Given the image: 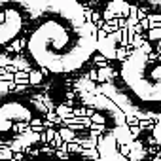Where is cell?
Segmentation results:
<instances>
[{
  "instance_id": "cell-1",
  "label": "cell",
  "mask_w": 161,
  "mask_h": 161,
  "mask_svg": "<svg viewBox=\"0 0 161 161\" xmlns=\"http://www.w3.org/2000/svg\"><path fill=\"white\" fill-rule=\"evenodd\" d=\"M27 53L49 74L84 68L97 51V31L76 0H27Z\"/></svg>"
},
{
  "instance_id": "cell-4",
  "label": "cell",
  "mask_w": 161,
  "mask_h": 161,
  "mask_svg": "<svg viewBox=\"0 0 161 161\" xmlns=\"http://www.w3.org/2000/svg\"><path fill=\"white\" fill-rule=\"evenodd\" d=\"M29 23L27 0H0V53L19 38Z\"/></svg>"
},
{
  "instance_id": "cell-2",
  "label": "cell",
  "mask_w": 161,
  "mask_h": 161,
  "mask_svg": "<svg viewBox=\"0 0 161 161\" xmlns=\"http://www.w3.org/2000/svg\"><path fill=\"white\" fill-rule=\"evenodd\" d=\"M103 91L121 114L161 119V38H153L129 53L116 66Z\"/></svg>"
},
{
  "instance_id": "cell-3",
  "label": "cell",
  "mask_w": 161,
  "mask_h": 161,
  "mask_svg": "<svg viewBox=\"0 0 161 161\" xmlns=\"http://www.w3.org/2000/svg\"><path fill=\"white\" fill-rule=\"evenodd\" d=\"M46 114L44 97L0 80V152L34 142Z\"/></svg>"
}]
</instances>
